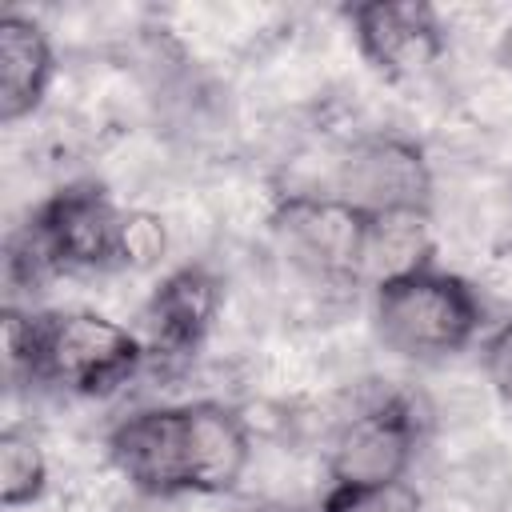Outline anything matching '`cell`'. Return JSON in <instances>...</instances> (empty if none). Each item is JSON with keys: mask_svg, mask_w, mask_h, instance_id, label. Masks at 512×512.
<instances>
[{"mask_svg": "<svg viewBox=\"0 0 512 512\" xmlns=\"http://www.w3.org/2000/svg\"><path fill=\"white\" fill-rule=\"evenodd\" d=\"M480 368L484 380L492 384V392L512 404V316H504L480 344Z\"/></svg>", "mask_w": 512, "mask_h": 512, "instance_id": "15", "label": "cell"}, {"mask_svg": "<svg viewBox=\"0 0 512 512\" xmlns=\"http://www.w3.org/2000/svg\"><path fill=\"white\" fill-rule=\"evenodd\" d=\"M168 256V224L148 212V208H124L120 220V248H116V268L128 272H148Z\"/></svg>", "mask_w": 512, "mask_h": 512, "instance_id": "13", "label": "cell"}, {"mask_svg": "<svg viewBox=\"0 0 512 512\" xmlns=\"http://www.w3.org/2000/svg\"><path fill=\"white\" fill-rule=\"evenodd\" d=\"M4 344L8 368L28 384L92 400L128 388L148 364L136 328L92 308H12L4 320Z\"/></svg>", "mask_w": 512, "mask_h": 512, "instance_id": "2", "label": "cell"}, {"mask_svg": "<svg viewBox=\"0 0 512 512\" xmlns=\"http://www.w3.org/2000/svg\"><path fill=\"white\" fill-rule=\"evenodd\" d=\"M368 216L332 192H292L272 208L280 256L320 288H360V248Z\"/></svg>", "mask_w": 512, "mask_h": 512, "instance_id": "5", "label": "cell"}, {"mask_svg": "<svg viewBox=\"0 0 512 512\" xmlns=\"http://www.w3.org/2000/svg\"><path fill=\"white\" fill-rule=\"evenodd\" d=\"M496 64L508 72V80H512V24L500 32V40H496Z\"/></svg>", "mask_w": 512, "mask_h": 512, "instance_id": "16", "label": "cell"}, {"mask_svg": "<svg viewBox=\"0 0 512 512\" xmlns=\"http://www.w3.org/2000/svg\"><path fill=\"white\" fill-rule=\"evenodd\" d=\"M124 208L96 180H72L44 196L8 244V280L40 284L116 268Z\"/></svg>", "mask_w": 512, "mask_h": 512, "instance_id": "3", "label": "cell"}, {"mask_svg": "<svg viewBox=\"0 0 512 512\" xmlns=\"http://www.w3.org/2000/svg\"><path fill=\"white\" fill-rule=\"evenodd\" d=\"M328 192L360 216L432 212V164L416 140L400 132H368L344 148Z\"/></svg>", "mask_w": 512, "mask_h": 512, "instance_id": "6", "label": "cell"}, {"mask_svg": "<svg viewBox=\"0 0 512 512\" xmlns=\"http://www.w3.org/2000/svg\"><path fill=\"white\" fill-rule=\"evenodd\" d=\"M424 500L412 480L368 484V488H332L320 496L316 512H420Z\"/></svg>", "mask_w": 512, "mask_h": 512, "instance_id": "14", "label": "cell"}, {"mask_svg": "<svg viewBox=\"0 0 512 512\" xmlns=\"http://www.w3.org/2000/svg\"><path fill=\"white\" fill-rule=\"evenodd\" d=\"M48 492V456L28 428L0 432V500L8 512L36 504Z\"/></svg>", "mask_w": 512, "mask_h": 512, "instance_id": "12", "label": "cell"}, {"mask_svg": "<svg viewBox=\"0 0 512 512\" xmlns=\"http://www.w3.org/2000/svg\"><path fill=\"white\" fill-rule=\"evenodd\" d=\"M428 264H432V216L428 212L368 216L364 248H360V288L372 292Z\"/></svg>", "mask_w": 512, "mask_h": 512, "instance_id": "11", "label": "cell"}, {"mask_svg": "<svg viewBox=\"0 0 512 512\" xmlns=\"http://www.w3.org/2000/svg\"><path fill=\"white\" fill-rule=\"evenodd\" d=\"M56 80L52 36L24 12H0V120L12 128L40 112Z\"/></svg>", "mask_w": 512, "mask_h": 512, "instance_id": "10", "label": "cell"}, {"mask_svg": "<svg viewBox=\"0 0 512 512\" xmlns=\"http://www.w3.org/2000/svg\"><path fill=\"white\" fill-rule=\"evenodd\" d=\"M368 316L376 340L412 364L452 360L472 348L484 328V304L476 288L436 264L372 288Z\"/></svg>", "mask_w": 512, "mask_h": 512, "instance_id": "4", "label": "cell"}, {"mask_svg": "<svg viewBox=\"0 0 512 512\" xmlns=\"http://www.w3.org/2000/svg\"><path fill=\"white\" fill-rule=\"evenodd\" d=\"M256 512H288V508H256Z\"/></svg>", "mask_w": 512, "mask_h": 512, "instance_id": "17", "label": "cell"}, {"mask_svg": "<svg viewBox=\"0 0 512 512\" xmlns=\"http://www.w3.org/2000/svg\"><path fill=\"white\" fill-rule=\"evenodd\" d=\"M348 28H352V40H356L364 64L392 84H408V80L428 76L448 48V32H444L440 12L432 4H420V0L352 4Z\"/></svg>", "mask_w": 512, "mask_h": 512, "instance_id": "8", "label": "cell"}, {"mask_svg": "<svg viewBox=\"0 0 512 512\" xmlns=\"http://www.w3.org/2000/svg\"><path fill=\"white\" fill-rule=\"evenodd\" d=\"M220 304H224V288L204 264H180L168 276H160V284L148 292L136 316V336L148 360L196 356L220 316Z\"/></svg>", "mask_w": 512, "mask_h": 512, "instance_id": "9", "label": "cell"}, {"mask_svg": "<svg viewBox=\"0 0 512 512\" xmlns=\"http://www.w3.org/2000/svg\"><path fill=\"white\" fill-rule=\"evenodd\" d=\"M112 472L148 500L224 496L252 464V432L244 416L220 400H184L128 412L112 424Z\"/></svg>", "mask_w": 512, "mask_h": 512, "instance_id": "1", "label": "cell"}, {"mask_svg": "<svg viewBox=\"0 0 512 512\" xmlns=\"http://www.w3.org/2000/svg\"><path fill=\"white\" fill-rule=\"evenodd\" d=\"M420 448V424L408 400L380 396L344 416L328 440V484L332 488H368L408 480Z\"/></svg>", "mask_w": 512, "mask_h": 512, "instance_id": "7", "label": "cell"}]
</instances>
